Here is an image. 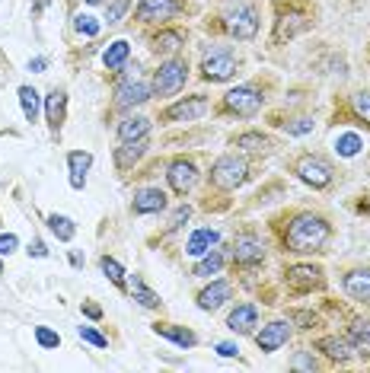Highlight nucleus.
Returning <instances> with one entry per match:
<instances>
[{"instance_id":"a211bd4d","label":"nucleus","mask_w":370,"mask_h":373,"mask_svg":"<svg viewBox=\"0 0 370 373\" xmlns=\"http://www.w3.org/2000/svg\"><path fill=\"white\" fill-rule=\"evenodd\" d=\"M64 115H67V93L64 90H51L45 96V118H48L51 134L61 131V125H64Z\"/></svg>"},{"instance_id":"f3484780","label":"nucleus","mask_w":370,"mask_h":373,"mask_svg":"<svg viewBox=\"0 0 370 373\" xmlns=\"http://www.w3.org/2000/svg\"><path fill=\"white\" fill-rule=\"evenodd\" d=\"M134 214H160L166 211V192L163 188H141L134 195V205H131Z\"/></svg>"},{"instance_id":"c9c22d12","label":"nucleus","mask_w":370,"mask_h":373,"mask_svg":"<svg viewBox=\"0 0 370 373\" xmlns=\"http://www.w3.org/2000/svg\"><path fill=\"white\" fill-rule=\"evenodd\" d=\"M74 29H77L80 36H86V39L99 36V23H96V16H90V13H80V16H74Z\"/></svg>"},{"instance_id":"f257e3e1","label":"nucleus","mask_w":370,"mask_h":373,"mask_svg":"<svg viewBox=\"0 0 370 373\" xmlns=\"http://www.w3.org/2000/svg\"><path fill=\"white\" fill-rule=\"evenodd\" d=\"M329 236H332V227L326 223V217L297 214L284 230V246L287 252H323Z\"/></svg>"},{"instance_id":"7ed1b4c3","label":"nucleus","mask_w":370,"mask_h":373,"mask_svg":"<svg viewBox=\"0 0 370 373\" xmlns=\"http://www.w3.org/2000/svg\"><path fill=\"white\" fill-rule=\"evenodd\" d=\"M224 29L230 32L236 42H249L259 32V6L256 4H236L224 13Z\"/></svg>"},{"instance_id":"9d476101","label":"nucleus","mask_w":370,"mask_h":373,"mask_svg":"<svg viewBox=\"0 0 370 373\" xmlns=\"http://www.w3.org/2000/svg\"><path fill=\"white\" fill-rule=\"evenodd\" d=\"M150 96H154V83H147V80H141V77H121L119 90H115V103L121 108L141 106V103H147Z\"/></svg>"},{"instance_id":"f8f14e48","label":"nucleus","mask_w":370,"mask_h":373,"mask_svg":"<svg viewBox=\"0 0 370 373\" xmlns=\"http://www.w3.org/2000/svg\"><path fill=\"white\" fill-rule=\"evenodd\" d=\"M310 23L313 19L306 16L304 10H281L278 13V19H275V36H271V42L281 45V42H287V39H294V36H300L304 29H310Z\"/></svg>"},{"instance_id":"ea45409f","label":"nucleus","mask_w":370,"mask_h":373,"mask_svg":"<svg viewBox=\"0 0 370 373\" xmlns=\"http://www.w3.org/2000/svg\"><path fill=\"white\" fill-rule=\"evenodd\" d=\"M36 342L42 344V348H58L61 344V335L51 329H45V325H36Z\"/></svg>"},{"instance_id":"dca6fc26","label":"nucleus","mask_w":370,"mask_h":373,"mask_svg":"<svg viewBox=\"0 0 370 373\" xmlns=\"http://www.w3.org/2000/svg\"><path fill=\"white\" fill-rule=\"evenodd\" d=\"M345 294L358 303H370V268H358V271H348L345 281H341Z\"/></svg>"},{"instance_id":"393cba45","label":"nucleus","mask_w":370,"mask_h":373,"mask_svg":"<svg viewBox=\"0 0 370 373\" xmlns=\"http://www.w3.org/2000/svg\"><path fill=\"white\" fill-rule=\"evenodd\" d=\"M147 138H138V140H128V144H121L119 150H115V163H119V169H131L134 163H138L144 153H147Z\"/></svg>"},{"instance_id":"a19ab883","label":"nucleus","mask_w":370,"mask_h":373,"mask_svg":"<svg viewBox=\"0 0 370 373\" xmlns=\"http://www.w3.org/2000/svg\"><path fill=\"white\" fill-rule=\"evenodd\" d=\"M77 335L84 338V342L96 344V348H106V344H109V338H106V335H99V332H96L93 325H80V329H77Z\"/></svg>"},{"instance_id":"473e14b6","label":"nucleus","mask_w":370,"mask_h":373,"mask_svg":"<svg viewBox=\"0 0 370 373\" xmlns=\"http://www.w3.org/2000/svg\"><path fill=\"white\" fill-rule=\"evenodd\" d=\"M224 265V252H208V255H201V262L195 265V271L191 275L195 277H211V275H217Z\"/></svg>"},{"instance_id":"de8ad7c7","label":"nucleus","mask_w":370,"mask_h":373,"mask_svg":"<svg viewBox=\"0 0 370 373\" xmlns=\"http://www.w3.org/2000/svg\"><path fill=\"white\" fill-rule=\"evenodd\" d=\"M217 354H221V357H236L239 348L233 342H221V344H217Z\"/></svg>"},{"instance_id":"7c9ffc66","label":"nucleus","mask_w":370,"mask_h":373,"mask_svg":"<svg viewBox=\"0 0 370 373\" xmlns=\"http://www.w3.org/2000/svg\"><path fill=\"white\" fill-rule=\"evenodd\" d=\"M48 230H51V233L58 236L61 242H71L74 233H77L74 220H71V217H64V214H51V217H48Z\"/></svg>"},{"instance_id":"5701e85b","label":"nucleus","mask_w":370,"mask_h":373,"mask_svg":"<svg viewBox=\"0 0 370 373\" xmlns=\"http://www.w3.org/2000/svg\"><path fill=\"white\" fill-rule=\"evenodd\" d=\"M316 348L323 351V354L329 357V361H335V364H348V361H351V344H348L345 338H335V335L319 338V342H316Z\"/></svg>"},{"instance_id":"bb28decb","label":"nucleus","mask_w":370,"mask_h":373,"mask_svg":"<svg viewBox=\"0 0 370 373\" xmlns=\"http://www.w3.org/2000/svg\"><path fill=\"white\" fill-rule=\"evenodd\" d=\"M147 134H150V118H144V115H131V118H125L119 125V140H121V144L138 140V138H147Z\"/></svg>"},{"instance_id":"aec40b11","label":"nucleus","mask_w":370,"mask_h":373,"mask_svg":"<svg viewBox=\"0 0 370 373\" xmlns=\"http://www.w3.org/2000/svg\"><path fill=\"white\" fill-rule=\"evenodd\" d=\"M90 166H93V153H86V150H71V153H67V169H71V185L77 188V192L86 185V173H90Z\"/></svg>"},{"instance_id":"ddd939ff","label":"nucleus","mask_w":370,"mask_h":373,"mask_svg":"<svg viewBox=\"0 0 370 373\" xmlns=\"http://www.w3.org/2000/svg\"><path fill=\"white\" fill-rule=\"evenodd\" d=\"M179 0H141L134 16H138V23H166L179 13Z\"/></svg>"},{"instance_id":"2f4dec72","label":"nucleus","mask_w":370,"mask_h":373,"mask_svg":"<svg viewBox=\"0 0 370 373\" xmlns=\"http://www.w3.org/2000/svg\"><path fill=\"white\" fill-rule=\"evenodd\" d=\"M99 268H102V275H106L109 281L115 284V287L125 290V268H121L119 262L112 259V255H102V259H99Z\"/></svg>"},{"instance_id":"6ab92c4d","label":"nucleus","mask_w":370,"mask_h":373,"mask_svg":"<svg viewBox=\"0 0 370 373\" xmlns=\"http://www.w3.org/2000/svg\"><path fill=\"white\" fill-rule=\"evenodd\" d=\"M233 297V287H230V281H214L211 287H204L201 294H198V307L204 310V313H214L217 307H224Z\"/></svg>"},{"instance_id":"864d4df0","label":"nucleus","mask_w":370,"mask_h":373,"mask_svg":"<svg viewBox=\"0 0 370 373\" xmlns=\"http://www.w3.org/2000/svg\"><path fill=\"white\" fill-rule=\"evenodd\" d=\"M86 4H106V0H86Z\"/></svg>"},{"instance_id":"4468645a","label":"nucleus","mask_w":370,"mask_h":373,"mask_svg":"<svg viewBox=\"0 0 370 373\" xmlns=\"http://www.w3.org/2000/svg\"><path fill=\"white\" fill-rule=\"evenodd\" d=\"M284 281L291 290L304 294V290H313L323 284V268H313V265H294L284 271Z\"/></svg>"},{"instance_id":"c756f323","label":"nucleus","mask_w":370,"mask_h":373,"mask_svg":"<svg viewBox=\"0 0 370 373\" xmlns=\"http://www.w3.org/2000/svg\"><path fill=\"white\" fill-rule=\"evenodd\" d=\"M131 294H134V300L141 303V307H147V310H160L163 307V300H160V294H154V290L144 284V277L141 275H134V281H131Z\"/></svg>"},{"instance_id":"39448f33","label":"nucleus","mask_w":370,"mask_h":373,"mask_svg":"<svg viewBox=\"0 0 370 373\" xmlns=\"http://www.w3.org/2000/svg\"><path fill=\"white\" fill-rule=\"evenodd\" d=\"M294 173L313 188H329L332 185V166H329V160L316 157V153H304V157L294 163Z\"/></svg>"},{"instance_id":"f03ea898","label":"nucleus","mask_w":370,"mask_h":373,"mask_svg":"<svg viewBox=\"0 0 370 373\" xmlns=\"http://www.w3.org/2000/svg\"><path fill=\"white\" fill-rule=\"evenodd\" d=\"M246 179H249V163L243 157H236V153H227V157H221L211 166V185L221 188V192H233Z\"/></svg>"},{"instance_id":"79ce46f5","label":"nucleus","mask_w":370,"mask_h":373,"mask_svg":"<svg viewBox=\"0 0 370 373\" xmlns=\"http://www.w3.org/2000/svg\"><path fill=\"white\" fill-rule=\"evenodd\" d=\"M291 320H294V322H300V329H313V325H316V316L306 313V310H294Z\"/></svg>"},{"instance_id":"58836bf2","label":"nucleus","mask_w":370,"mask_h":373,"mask_svg":"<svg viewBox=\"0 0 370 373\" xmlns=\"http://www.w3.org/2000/svg\"><path fill=\"white\" fill-rule=\"evenodd\" d=\"M358 150H361V138H358V134H341V138H339V153H341V157H354Z\"/></svg>"},{"instance_id":"09e8293b","label":"nucleus","mask_w":370,"mask_h":373,"mask_svg":"<svg viewBox=\"0 0 370 373\" xmlns=\"http://www.w3.org/2000/svg\"><path fill=\"white\" fill-rule=\"evenodd\" d=\"M29 255H36V259H45V255H48L45 242H42V240H32V242H29Z\"/></svg>"},{"instance_id":"4c0bfd02","label":"nucleus","mask_w":370,"mask_h":373,"mask_svg":"<svg viewBox=\"0 0 370 373\" xmlns=\"http://www.w3.org/2000/svg\"><path fill=\"white\" fill-rule=\"evenodd\" d=\"M351 106H354V112H358V118H364L367 125H370V90H361V93H354Z\"/></svg>"},{"instance_id":"4be33fe9","label":"nucleus","mask_w":370,"mask_h":373,"mask_svg":"<svg viewBox=\"0 0 370 373\" xmlns=\"http://www.w3.org/2000/svg\"><path fill=\"white\" fill-rule=\"evenodd\" d=\"M348 344H351L354 354L370 357V320H354L348 329Z\"/></svg>"},{"instance_id":"9b49d317","label":"nucleus","mask_w":370,"mask_h":373,"mask_svg":"<svg viewBox=\"0 0 370 373\" xmlns=\"http://www.w3.org/2000/svg\"><path fill=\"white\" fill-rule=\"evenodd\" d=\"M208 108H211V103L204 96H185V99H179V103L169 106L160 118L166 121V125H173V121H198Z\"/></svg>"},{"instance_id":"5fc2aeb1","label":"nucleus","mask_w":370,"mask_h":373,"mask_svg":"<svg viewBox=\"0 0 370 373\" xmlns=\"http://www.w3.org/2000/svg\"><path fill=\"white\" fill-rule=\"evenodd\" d=\"M0 275H4V262H0Z\"/></svg>"},{"instance_id":"a878e982","label":"nucleus","mask_w":370,"mask_h":373,"mask_svg":"<svg viewBox=\"0 0 370 373\" xmlns=\"http://www.w3.org/2000/svg\"><path fill=\"white\" fill-rule=\"evenodd\" d=\"M217 240H221V233H217V230H195V233L189 236V246H185V252L195 255V259H201V255L211 252V246H217Z\"/></svg>"},{"instance_id":"b1692460","label":"nucleus","mask_w":370,"mask_h":373,"mask_svg":"<svg viewBox=\"0 0 370 373\" xmlns=\"http://www.w3.org/2000/svg\"><path fill=\"white\" fill-rule=\"evenodd\" d=\"M154 332H156V335H163V338H169V342L179 344V348H195V344H198L195 332L182 329V325H173V322H156Z\"/></svg>"},{"instance_id":"c03bdc74","label":"nucleus","mask_w":370,"mask_h":373,"mask_svg":"<svg viewBox=\"0 0 370 373\" xmlns=\"http://www.w3.org/2000/svg\"><path fill=\"white\" fill-rule=\"evenodd\" d=\"M189 217H191V208H189V205H182V208H179V211H176V214H173V220H169V230H179V227H182V223H185V220H189Z\"/></svg>"},{"instance_id":"c85d7f7f","label":"nucleus","mask_w":370,"mask_h":373,"mask_svg":"<svg viewBox=\"0 0 370 373\" xmlns=\"http://www.w3.org/2000/svg\"><path fill=\"white\" fill-rule=\"evenodd\" d=\"M182 45H185V36H182V32H176V29H163V32H156V36H154L150 48H154V51H163V54H169V51H179Z\"/></svg>"},{"instance_id":"1a4fd4ad","label":"nucleus","mask_w":370,"mask_h":373,"mask_svg":"<svg viewBox=\"0 0 370 373\" xmlns=\"http://www.w3.org/2000/svg\"><path fill=\"white\" fill-rule=\"evenodd\" d=\"M166 179H169V188L185 198V195H189L191 188L198 185V166H195L191 160H185V157H176L173 163H169Z\"/></svg>"},{"instance_id":"2eb2a0df","label":"nucleus","mask_w":370,"mask_h":373,"mask_svg":"<svg viewBox=\"0 0 370 373\" xmlns=\"http://www.w3.org/2000/svg\"><path fill=\"white\" fill-rule=\"evenodd\" d=\"M287 338H291V322L275 320V322L262 325V332L256 335V344L265 351V354H271V351H278L281 344H287Z\"/></svg>"},{"instance_id":"8fccbe9b","label":"nucleus","mask_w":370,"mask_h":373,"mask_svg":"<svg viewBox=\"0 0 370 373\" xmlns=\"http://www.w3.org/2000/svg\"><path fill=\"white\" fill-rule=\"evenodd\" d=\"M84 313L90 316V320H102V310L96 307V303H84Z\"/></svg>"},{"instance_id":"a18cd8bd","label":"nucleus","mask_w":370,"mask_h":373,"mask_svg":"<svg viewBox=\"0 0 370 373\" xmlns=\"http://www.w3.org/2000/svg\"><path fill=\"white\" fill-rule=\"evenodd\" d=\"M16 246H19V240L13 233H6V236H0V255H10V252H16Z\"/></svg>"},{"instance_id":"3c124183","label":"nucleus","mask_w":370,"mask_h":373,"mask_svg":"<svg viewBox=\"0 0 370 373\" xmlns=\"http://www.w3.org/2000/svg\"><path fill=\"white\" fill-rule=\"evenodd\" d=\"M45 67H48V61H45V58H32V61H29V71H36V73H42Z\"/></svg>"},{"instance_id":"72a5a7b5","label":"nucleus","mask_w":370,"mask_h":373,"mask_svg":"<svg viewBox=\"0 0 370 373\" xmlns=\"http://www.w3.org/2000/svg\"><path fill=\"white\" fill-rule=\"evenodd\" d=\"M19 106H23L26 121H36L39 118V93L32 86H19Z\"/></svg>"},{"instance_id":"20e7f679","label":"nucleus","mask_w":370,"mask_h":373,"mask_svg":"<svg viewBox=\"0 0 370 373\" xmlns=\"http://www.w3.org/2000/svg\"><path fill=\"white\" fill-rule=\"evenodd\" d=\"M189 80V61L185 58H169L160 64V71L154 73V93L156 96H176Z\"/></svg>"},{"instance_id":"6e6552de","label":"nucleus","mask_w":370,"mask_h":373,"mask_svg":"<svg viewBox=\"0 0 370 373\" xmlns=\"http://www.w3.org/2000/svg\"><path fill=\"white\" fill-rule=\"evenodd\" d=\"M262 259H265V242L259 240L252 230L239 233L236 242H233V262H236L239 268H252V265H259Z\"/></svg>"},{"instance_id":"0eeeda50","label":"nucleus","mask_w":370,"mask_h":373,"mask_svg":"<svg viewBox=\"0 0 370 373\" xmlns=\"http://www.w3.org/2000/svg\"><path fill=\"white\" fill-rule=\"evenodd\" d=\"M236 73V58H233L230 48H214L211 54H204L201 61V77L211 80V83H224Z\"/></svg>"},{"instance_id":"f704fd0d","label":"nucleus","mask_w":370,"mask_h":373,"mask_svg":"<svg viewBox=\"0 0 370 373\" xmlns=\"http://www.w3.org/2000/svg\"><path fill=\"white\" fill-rule=\"evenodd\" d=\"M233 144L246 147V150H262V147H269V138L259 131H246V134H239V138H233Z\"/></svg>"},{"instance_id":"49530a36","label":"nucleus","mask_w":370,"mask_h":373,"mask_svg":"<svg viewBox=\"0 0 370 373\" xmlns=\"http://www.w3.org/2000/svg\"><path fill=\"white\" fill-rule=\"evenodd\" d=\"M313 131V118H297L294 125H287V134H306Z\"/></svg>"},{"instance_id":"e433bc0d","label":"nucleus","mask_w":370,"mask_h":373,"mask_svg":"<svg viewBox=\"0 0 370 373\" xmlns=\"http://www.w3.org/2000/svg\"><path fill=\"white\" fill-rule=\"evenodd\" d=\"M128 6H131V0H112V4L106 6V23L109 26L121 23V19H125V13H128Z\"/></svg>"},{"instance_id":"412c9836","label":"nucleus","mask_w":370,"mask_h":373,"mask_svg":"<svg viewBox=\"0 0 370 373\" xmlns=\"http://www.w3.org/2000/svg\"><path fill=\"white\" fill-rule=\"evenodd\" d=\"M259 322V307H252V303H243V307H236L230 313L227 320V329L230 332H239V335H246V332H252V325Z\"/></svg>"},{"instance_id":"423d86ee","label":"nucleus","mask_w":370,"mask_h":373,"mask_svg":"<svg viewBox=\"0 0 370 373\" xmlns=\"http://www.w3.org/2000/svg\"><path fill=\"white\" fill-rule=\"evenodd\" d=\"M265 103V96H262V90L259 86H252V83H246V86H236V90H230L227 96H224V108H227L230 115H256L259 108H262Z\"/></svg>"},{"instance_id":"37998d69","label":"nucleus","mask_w":370,"mask_h":373,"mask_svg":"<svg viewBox=\"0 0 370 373\" xmlns=\"http://www.w3.org/2000/svg\"><path fill=\"white\" fill-rule=\"evenodd\" d=\"M294 367L297 370H316V357H310L306 351H300V354L294 357Z\"/></svg>"},{"instance_id":"cd10ccee","label":"nucleus","mask_w":370,"mask_h":373,"mask_svg":"<svg viewBox=\"0 0 370 373\" xmlns=\"http://www.w3.org/2000/svg\"><path fill=\"white\" fill-rule=\"evenodd\" d=\"M128 54H131V45L125 42V39H119V42H112L102 54V61H106L109 71H121V67L128 64Z\"/></svg>"},{"instance_id":"603ef678","label":"nucleus","mask_w":370,"mask_h":373,"mask_svg":"<svg viewBox=\"0 0 370 373\" xmlns=\"http://www.w3.org/2000/svg\"><path fill=\"white\" fill-rule=\"evenodd\" d=\"M361 211H367V214H370V195H367V201H361Z\"/></svg>"}]
</instances>
